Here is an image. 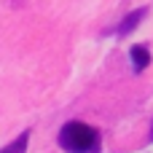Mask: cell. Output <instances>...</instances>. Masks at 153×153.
Here are the masks:
<instances>
[{"label": "cell", "instance_id": "4", "mask_svg": "<svg viewBox=\"0 0 153 153\" xmlns=\"http://www.w3.org/2000/svg\"><path fill=\"white\" fill-rule=\"evenodd\" d=\"M27 143H30V132L24 129L13 143H8L5 148H0V153H24V151H27Z\"/></svg>", "mask_w": 153, "mask_h": 153}, {"label": "cell", "instance_id": "5", "mask_svg": "<svg viewBox=\"0 0 153 153\" xmlns=\"http://www.w3.org/2000/svg\"><path fill=\"white\" fill-rule=\"evenodd\" d=\"M151 140H153V124H151Z\"/></svg>", "mask_w": 153, "mask_h": 153}, {"label": "cell", "instance_id": "2", "mask_svg": "<svg viewBox=\"0 0 153 153\" xmlns=\"http://www.w3.org/2000/svg\"><path fill=\"white\" fill-rule=\"evenodd\" d=\"M145 16H148V8H137V11H132V13H126V16H124V22L116 27V35H118V38H126L132 30H137V27H140V22H143Z\"/></svg>", "mask_w": 153, "mask_h": 153}, {"label": "cell", "instance_id": "1", "mask_svg": "<svg viewBox=\"0 0 153 153\" xmlns=\"http://www.w3.org/2000/svg\"><path fill=\"white\" fill-rule=\"evenodd\" d=\"M56 140L59 148L67 153H100V132L83 121H67Z\"/></svg>", "mask_w": 153, "mask_h": 153}, {"label": "cell", "instance_id": "3", "mask_svg": "<svg viewBox=\"0 0 153 153\" xmlns=\"http://www.w3.org/2000/svg\"><path fill=\"white\" fill-rule=\"evenodd\" d=\"M129 56H132V65H134V73H143V70H145V67L151 65V51H148L145 46H132Z\"/></svg>", "mask_w": 153, "mask_h": 153}]
</instances>
